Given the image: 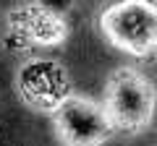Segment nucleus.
Here are the masks:
<instances>
[{"instance_id":"nucleus-1","label":"nucleus","mask_w":157,"mask_h":146,"mask_svg":"<svg viewBox=\"0 0 157 146\" xmlns=\"http://www.w3.org/2000/svg\"><path fill=\"white\" fill-rule=\"evenodd\" d=\"M102 104L118 133L139 136L155 120L157 91L155 84L134 65H121L107 76Z\"/></svg>"},{"instance_id":"nucleus-2","label":"nucleus","mask_w":157,"mask_h":146,"mask_svg":"<svg viewBox=\"0 0 157 146\" xmlns=\"http://www.w3.org/2000/svg\"><path fill=\"white\" fill-rule=\"evenodd\" d=\"M100 34L131 57L157 55V0H110L97 16Z\"/></svg>"},{"instance_id":"nucleus-3","label":"nucleus","mask_w":157,"mask_h":146,"mask_svg":"<svg viewBox=\"0 0 157 146\" xmlns=\"http://www.w3.org/2000/svg\"><path fill=\"white\" fill-rule=\"evenodd\" d=\"M50 120L60 146H105L118 133L105 104L76 91L63 97Z\"/></svg>"},{"instance_id":"nucleus-4","label":"nucleus","mask_w":157,"mask_h":146,"mask_svg":"<svg viewBox=\"0 0 157 146\" xmlns=\"http://www.w3.org/2000/svg\"><path fill=\"white\" fill-rule=\"evenodd\" d=\"M18 94L29 107L52 112L63 97L71 94L66 89V71L55 60H29L18 71Z\"/></svg>"},{"instance_id":"nucleus-5","label":"nucleus","mask_w":157,"mask_h":146,"mask_svg":"<svg viewBox=\"0 0 157 146\" xmlns=\"http://www.w3.org/2000/svg\"><path fill=\"white\" fill-rule=\"evenodd\" d=\"M11 31L16 34L24 45L32 47H55L63 45L68 37V24L60 13L52 8L39 5V3H29L21 5L8 16Z\"/></svg>"}]
</instances>
